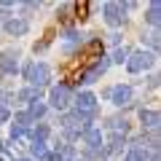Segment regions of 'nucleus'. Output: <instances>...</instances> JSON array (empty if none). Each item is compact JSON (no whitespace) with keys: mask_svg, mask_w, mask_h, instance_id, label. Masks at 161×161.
Masks as SVG:
<instances>
[{"mask_svg":"<svg viewBox=\"0 0 161 161\" xmlns=\"http://www.w3.org/2000/svg\"><path fill=\"white\" fill-rule=\"evenodd\" d=\"M51 99H54V105H57V108H62V105H64V92H54Z\"/></svg>","mask_w":161,"mask_h":161,"instance_id":"obj_5","label":"nucleus"},{"mask_svg":"<svg viewBox=\"0 0 161 161\" xmlns=\"http://www.w3.org/2000/svg\"><path fill=\"white\" fill-rule=\"evenodd\" d=\"M78 105H80V108H94V97H92V94H80Z\"/></svg>","mask_w":161,"mask_h":161,"instance_id":"obj_3","label":"nucleus"},{"mask_svg":"<svg viewBox=\"0 0 161 161\" xmlns=\"http://www.w3.org/2000/svg\"><path fill=\"white\" fill-rule=\"evenodd\" d=\"M73 11H75V19L83 22V19L89 16V3H73Z\"/></svg>","mask_w":161,"mask_h":161,"instance_id":"obj_2","label":"nucleus"},{"mask_svg":"<svg viewBox=\"0 0 161 161\" xmlns=\"http://www.w3.org/2000/svg\"><path fill=\"white\" fill-rule=\"evenodd\" d=\"M99 57H102V40H92V43H86V48L78 54V62L83 64V67H89V64H94Z\"/></svg>","mask_w":161,"mask_h":161,"instance_id":"obj_1","label":"nucleus"},{"mask_svg":"<svg viewBox=\"0 0 161 161\" xmlns=\"http://www.w3.org/2000/svg\"><path fill=\"white\" fill-rule=\"evenodd\" d=\"M70 19H73V16H70V8H64V11L59 14V22H62V24H70Z\"/></svg>","mask_w":161,"mask_h":161,"instance_id":"obj_6","label":"nucleus"},{"mask_svg":"<svg viewBox=\"0 0 161 161\" xmlns=\"http://www.w3.org/2000/svg\"><path fill=\"white\" fill-rule=\"evenodd\" d=\"M24 30H27V24H24V22H11V24H8V32H14V35L24 32Z\"/></svg>","mask_w":161,"mask_h":161,"instance_id":"obj_4","label":"nucleus"},{"mask_svg":"<svg viewBox=\"0 0 161 161\" xmlns=\"http://www.w3.org/2000/svg\"><path fill=\"white\" fill-rule=\"evenodd\" d=\"M129 161H142V153H140V150H134V153L129 156Z\"/></svg>","mask_w":161,"mask_h":161,"instance_id":"obj_7","label":"nucleus"}]
</instances>
